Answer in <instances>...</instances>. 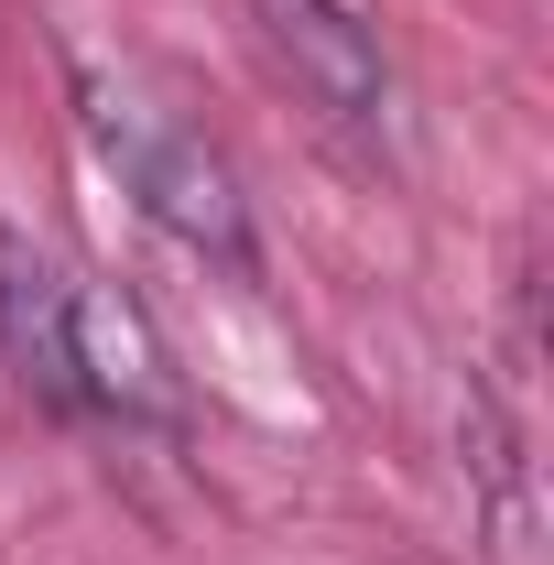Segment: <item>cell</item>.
I'll use <instances>...</instances> for the list:
<instances>
[{
    "mask_svg": "<svg viewBox=\"0 0 554 565\" xmlns=\"http://www.w3.org/2000/svg\"><path fill=\"white\" fill-rule=\"evenodd\" d=\"M0 359H11V381L33 403L87 414V381H76V273L44 239H22V228H0Z\"/></svg>",
    "mask_w": 554,
    "mask_h": 565,
    "instance_id": "3",
    "label": "cell"
},
{
    "mask_svg": "<svg viewBox=\"0 0 554 565\" xmlns=\"http://www.w3.org/2000/svg\"><path fill=\"white\" fill-rule=\"evenodd\" d=\"M76 381H87V414H120V424H163L174 414V381H163V349L120 294L76 282Z\"/></svg>",
    "mask_w": 554,
    "mask_h": 565,
    "instance_id": "4",
    "label": "cell"
},
{
    "mask_svg": "<svg viewBox=\"0 0 554 565\" xmlns=\"http://www.w3.org/2000/svg\"><path fill=\"white\" fill-rule=\"evenodd\" d=\"M262 44L283 55V76L338 120V131H381L392 120V66H381V33L348 11V0H251Z\"/></svg>",
    "mask_w": 554,
    "mask_h": 565,
    "instance_id": "2",
    "label": "cell"
},
{
    "mask_svg": "<svg viewBox=\"0 0 554 565\" xmlns=\"http://www.w3.org/2000/svg\"><path fill=\"white\" fill-rule=\"evenodd\" d=\"M76 120L98 141V163L120 174V196H131L163 239H185L196 262L217 273H251L262 250H251V196H239V174H228V152H217L196 120H174L152 87L131 76H76Z\"/></svg>",
    "mask_w": 554,
    "mask_h": 565,
    "instance_id": "1",
    "label": "cell"
}]
</instances>
